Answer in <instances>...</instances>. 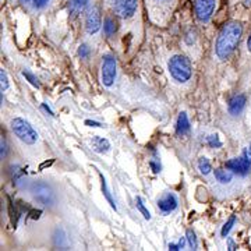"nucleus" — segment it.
<instances>
[{
	"label": "nucleus",
	"instance_id": "25",
	"mask_svg": "<svg viewBox=\"0 0 251 251\" xmlns=\"http://www.w3.org/2000/svg\"><path fill=\"white\" fill-rule=\"evenodd\" d=\"M0 80H1V92L9 88V78L4 70H0Z\"/></svg>",
	"mask_w": 251,
	"mask_h": 251
},
{
	"label": "nucleus",
	"instance_id": "3",
	"mask_svg": "<svg viewBox=\"0 0 251 251\" xmlns=\"http://www.w3.org/2000/svg\"><path fill=\"white\" fill-rule=\"evenodd\" d=\"M11 131L17 137L20 141H23L27 145H34L38 141L39 135L36 133V130L32 126L28 123L27 120L21 119V117H16L11 120L10 123Z\"/></svg>",
	"mask_w": 251,
	"mask_h": 251
},
{
	"label": "nucleus",
	"instance_id": "7",
	"mask_svg": "<svg viewBox=\"0 0 251 251\" xmlns=\"http://www.w3.org/2000/svg\"><path fill=\"white\" fill-rule=\"evenodd\" d=\"M225 166L227 169L233 172V173H237V175H247L250 173L251 171V159L250 155L247 152H244L242 156H237V158H232L229 161L225 163Z\"/></svg>",
	"mask_w": 251,
	"mask_h": 251
},
{
	"label": "nucleus",
	"instance_id": "29",
	"mask_svg": "<svg viewBox=\"0 0 251 251\" xmlns=\"http://www.w3.org/2000/svg\"><path fill=\"white\" fill-rule=\"evenodd\" d=\"M53 162H54V159H49V161L41 163V165H39V171H44L45 168H49L50 165H53Z\"/></svg>",
	"mask_w": 251,
	"mask_h": 251
},
{
	"label": "nucleus",
	"instance_id": "4",
	"mask_svg": "<svg viewBox=\"0 0 251 251\" xmlns=\"http://www.w3.org/2000/svg\"><path fill=\"white\" fill-rule=\"evenodd\" d=\"M116 59L112 54H105L102 57V70H100V80L105 87H112L116 80Z\"/></svg>",
	"mask_w": 251,
	"mask_h": 251
},
{
	"label": "nucleus",
	"instance_id": "35",
	"mask_svg": "<svg viewBox=\"0 0 251 251\" xmlns=\"http://www.w3.org/2000/svg\"><path fill=\"white\" fill-rule=\"evenodd\" d=\"M247 49L251 52V34L250 36H249V39H247Z\"/></svg>",
	"mask_w": 251,
	"mask_h": 251
},
{
	"label": "nucleus",
	"instance_id": "6",
	"mask_svg": "<svg viewBox=\"0 0 251 251\" xmlns=\"http://www.w3.org/2000/svg\"><path fill=\"white\" fill-rule=\"evenodd\" d=\"M216 9V0H194V11L201 23H208Z\"/></svg>",
	"mask_w": 251,
	"mask_h": 251
},
{
	"label": "nucleus",
	"instance_id": "12",
	"mask_svg": "<svg viewBox=\"0 0 251 251\" xmlns=\"http://www.w3.org/2000/svg\"><path fill=\"white\" fill-rule=\"evenodd\" d=\"M91 147H92V150L95 151V152L98 153H106L110 150V143H109L106 138H103V137H94L92 140H91Z\"/></svg>",
	"mask_w": 251,
	"mask_h": 251
},
{
	"label": "nucleus",
	"instance_id": "10",
	"mask_svg": "<svg viewBox=\"0 0 251 251\" xmlns=\"http://www.w3.org/2000/svg\"><path fill=\"white\" fill-rule=\"evenodd\" d=\"M91 0H69L67 1V11L72 18H77L81 13H84Z\"/></svg>",
	"mask_w": 251,
	"mask_h": 251
},
{
	"label": "nucleus",
	"instance_id": "5",
	"mask_svg": "<svg viewBox=\"0 0 251 251\" xmlns=\"http://www.w3.org/2000/svg\"><path fill=\"white\" fill-rule=\"evenodd\" d=\"M113 11L119 17L131 18L138 7V0H110Z\"/></svg>",
	"mask_w": 251,
	"mask_h": 251
},
{
	"label": "nucleus",
	"instance_id": "21",
	"mask_svg": "<svg viewBox=\"0 0 251 251\" xmlns=\"http://www.w3.org/2000/svg\"><path fill=\"white\" fill-rule=\"evenodd\" d=\"M206 144H208L211 148H221V147H222V141L219 140V137L216 134L208 135V137H206Z\"/></svg>",
	"mask_w": 251,
	"mask_h": 251
},
{
	"label": "nucleus",
	"instance_id": "24",
	"mask_svg": "<svg viewBox=\"0 0 251 251\" xmlns=\"http://www.w3.org/2000/svg\"><path fill=\"white\" fill-rule=\"evenodd\" d=\"M91 54V48L87 44H82L78 48V56H80L81 59H87V57H90Z\"/></svg>",
	"mask_w": 251,
	"mask_h": 251
},
{
	"label": "nucleus",
	"instance_id": "14",
	"mask_svg": "<svg viewBox=\"0 0 251 251\" xmlns=\"http://www.w3.org/2000/svg\"><path fill=\"white\" fill-rule=\"evenodd\" d=\"M214 176H215V179L219 181V183H222V184H226V183H230L232 179H233V172L230 171H224V169H215L214 171Z\"/></svg>",
	"mask_w": 251,
	"mask_h": 251
},
{
	"label": "nucleus",
	"instance_id": "20",
	"mask_svg": "<svg viewBox=\"0 0 251 251\" xmlns=\"http://www.w3.org/2000/svg\"><path fill=\"white\" fill-rule=\"evenodd\" d=\"M234 224H236V216L232 215L230 218H229V221L224 225V227H222V232H221L222 237H226V236L229 234V232L232 230V227L234 226Z\"/></svg>",
	"mask_w": 251,
	"mask_h": 251
},
{
	"label": "nucleus",
	"instance_id": "13",
	"mask_svg": "<svg viewBox=\"0 0 251 251\" xmlns=\"http://www.w3.org/2000/svg\"><path fill=\"white\" fill-rule=\"evenodd\" d=\"M188 131H190V122H188L187 113L181 112L177 117V122H176V134L184 135Z\"/></svg>",
	"mask_w": 251,
	"mask_h": 251
},
{
	"label": "nucleus",
	"instance_id": "23",
	"mask_svg": "<svg viewBox=\"0 0 251 251\" xmlns=\"http://www.w3.org/2000/svg\"><path fill=\"white\" fill-rule=\"evenodd\" d=\"M186 237H187V242L188 244H190V247H191L193 250H197L198 242H197V237H196V233H194L193 230H190V229H188L187 233H186Z\"/></svg>",
	"mask_w": 251,
	"mask_h": 251
},
{
	"label": "nucleus",
	"instance_id": "19",
	"mask_svg": "<svg viewBox=\"0 0 251 251\" xmlns=\"http://www.w3.org/2000/svg\"><path fill=\"white\" fill-rule=\"evenodd\" d=\"M135 206L138 208V211L143 214V216L147 219V221H150L151 219V214H150V211L145 208V205H144L143 200H141V197H137L135 198Z\"/></svg>",
	"mask_w": 251,
	"mask_h": 251
},
{
	"label": "nucleus",
	"instance_id": "32",
	"mask_svg": "<svg viewBox=\"0 0 251 251\" xmlns=\"http://www.w3.org/2000/svg\"><path fill=\"white\" fill-rule=\"evenodd\" d=\"M85 125L90 126V127H102L100 123H98V122H94V120H85Z\"/></svg>",
	"mask_w": 251,
	"mask_h": 251
},
{
	"label": "nucleus",
	"instance_id": "2",
	"mask_svg": "<svg viewBox=\"0 0 251 251\" xmlns=\"http://www.w3.org/2000/svg\"><path fill=\"white\" fill-rule=\"evenodd\" d=\"M169 72L171 75L179 82H186L190 80L191 74H193V67L190 59L183 56V54H175L169 60Z\"/></svg>",
	"mask_w": 251,
	"mask_h": 251
},
{
	"label": "nucleus",
	"instance_id": "1",
	"mask_svg": "<svg viewBox=\"0 0 251 251\" xmlns=\"http://www.w3.org/2000/svg\"><path fill=\"white\" fill-rule=\"evenodd\" d=\"M243 35V25L237 21L226 24L216 39L215 53L221 60H226L237 48Z\"/></svg>",
	"mask_w": 251,
	"mask_h": 251
},
{
	"label": "nucleus",
	"instance_id": "36",
	"mask_svg": "<svg viewBox=\"0 0 251 251\" xmlns=\"http://www.w3.org/2000/svg\"><path fill=\"white\" fill-rule=\"evenodd\" d=\"M246 152L249 153V155H250V156H251V144H250V145H249V147H247V150H246Z\"/></svg>",
	"mask_w": 251,
	"mask_h": 251
},
{
	"label": "nucleus",
	"instance_id": "34",
	"mask_svg": "<svg viewBox=\"0 0 251 251\" xmlns=\"http://www.w3.org/2000/svg\"><path fill=\"white\" fill-rule=\"evenodd\" d=\"M42 108L45 109L46 112H48V113H49V115H50V116H54V115H53V112H52V110H50V108H49V106H48V105H46V103H42Z\"/></svg>",
	"mask_w": 251,
	"mask_h": 251
},
{
	"label": "nucleus",
	"instance_id": "17",
	"mask_svg": "<svg viewBox=\"0 0 251 251\" xmlns=\"http://www.w3.org/2000/svg\"><path fill=\"white\" fill-rule=\"evenodd\" d=\"M9 212H10V219H11V224L14 225V227L17 226L18 219H20V211L17 209V206L14 205L9 198Z\"/></svg>",
	"mask_w": 251,
	"mask_h": 251
},
{
	"label": "nucleus",
	"instance_id": "16",
	"mask_svg": "<svg viewBox=\"0 0 251 251\" xmlns=\"http://www.w3.org/2000/svg\"><path fill=\"white\" fill-rule=\"evenodd\" d=\"M103 32L108 36L115 35L117 32V23L113 20V18L108 17L103 23Z\"/></svg>",
	"mask_w": 251,
	"mask_h": 251
},
{
	"label": "nucleus",
	"instance_id": "18",
	"mask_svg": "<svg viewBox=\"0 0 251 251\" xmlns=\"http://www.w3.org/2000/svg\"><path fill=\"white\" fill-rule=\"evenodd\" d=\"M198 169H200V172L202 175H208V173H211V171H212V166H211V163H209V161L206 158H200V161H198Z\"/></svg>",
	"mask_w": 251,
	"mask_h": 251
},
{
	"label": "nucleus",
	"instance_id": "37",
	"mask_svg": "<svg viewBox=\"0 0 251 251\" xmlns=\"http://www.w3.org/2000/svg\"><path fill=\"white\" fill-rule=\"evenodd\" d=\"M21 1H27V0H21Z\"/></svg>",
	"mask_w": 251,
	"mask_h": 251
},
{
	"label": "nucleus",
	"instance_id": "33",
	"mask_svg": "<svg viewBox=\"0 0 251 251\" xmlns=\"http://www.w3.org/2000/svg\"><path fill=\"white\" fill-rule=\"evenodd\" d=\"M227 243H229V250H230V251L237 250V246L234 244V242L232 240V239H229V240H227Z\"/></svg>",
	"mask_w": 251,
	"mask_h": 251
},
{
	"label": "nucleus",
	"instance_id": "31",
	"mask_svg": "<svg viewBox=\"0 0 251 251\" xmlns=\"http://www.w3.org/2000/svg\"><path fill=\"white\" fill-rule=\"evenodd\" d=\"M169 250L177 251V250H181V247H180L179 243H171V244H169Z\"/></svg>",
	"mask_w": 251,
	"mask_h": 251
},
{
	"label": "nucleus",
	"instance_id": "30",
	"mask_svg": "<svg viewBox=\"0 0 251 251\" xmlns=\"http://www.w3.org/2000/svg\"><path fill=\"white\" fill-rule=\"evenodd\" d=\"M29 214H31V218H32V219H39V216H41V214H42V211H41V209H36V211H31Z\"/></svg>",
	"mask_w": 251,
	"mask_h": 251
},
{
	"label": "nucleus",
	"instance_id": "9",
	"mask_svg": "<svg viewBox=\"0 0 251 251\" xmlns=\"http://www.w3.org/2000/svg\"><path fill=\"white\" fill-rule=\"evenodd\" d=\"M179 205V200L176 194L173 193H165L159 200H158V208L161 209L163 214H171Z\"/></svg>",
	"mask_w": 251,
	"mask_h": 251
},
{
	"label": "nucleus",
	"instance_id": "26",
	"mask_svg": "<svg viewBox=\"0 0 251 251\" xmlns=\"http://www.w3.org/2000/svg\"><path fill=\"white\" fill-rule=\"evenodd\" d=\"M150 166H151V169H152L153 173H159L162 169V166H161V162L158 161L156 158L155 159H151L150 161Z\"/></svg>",
	"mask_w": 251,
	"mask_h": 251
},
{
	"label": "nucleus",
	"instance_id": "22",
	"mask_svg": "<svg viewBox=\"0 0 251 251\" xmlns=\"http://www.w3.org/2000/svg\"><path fill=\"white\" fill-rule=\"evenodd\" d=\"M23 75L25 77V80L31 84V85H34V87H36V88H39L41 87V84H39V81H38V78H36L35 75L32 74L31 72H28V70H24L23 72Z\"/></svg>",
	"mask_w": 251,
	"mask_h": 251
},
{
	"label": "nucleus",
	"instance_id": "27",
	"mask_svg": "<svg viewBox=\"0 0 251 251\" xmlns=\"http://www.w3.org/2000/svg\"><path fill=\"white\" fill-rule=\"evenodd\" d=\"M48 3H49V0H32V6L35 9H44Z\"/></svg>",
	"mask_w": 251,
	"mask_h": 251
},
{
	"label": "nucleus",
	"instance_id": "28",
	"mask_svg": "<svg viewBox=\"0 0 251 251\" xmlns=\"http://www.w3.org/2000/svg\"><path fill=\"white\" fill-rule=\"evenodd\" d=\"M7 141H6V138H1V152H0V155H1V159L3 158H6V155H7Z\"/></svg>",
	"mask_w": 251,
	"mask_h": 251
},
{
	"label": "nucleus",
	"instance_id": "8",
	"mask_svg": "<svg viewBox=\"0 0 251 251\" xmlns=\"http://www.w3.org/2000/svg\"><path fill=\"white\" fill-rule=\"evenodd\" d=\"M100 24H102L100 10L98 6H94L92 9L88 10V13L85 16V29L90 35H94L100 29Z\"/></svg>",
	"mask_w": 251,
	"mask_h": 251
},
{
	"label": "nucleus",
	"instance_id": "11",
	"mask_svg": "<svg viewBox=\"0 0 251 251\" xmlns=\"http://www.w3.org/2000/svg\"><path fill=\"white\" fill-rule=\"evenodd\" d=\"M246 108V97L244 95H234L233 98L229 100V105H227V110L230 115L237 116L243 112V109Z\"/></svg>",
	"mask_w": 251,
	"mask_h": 251
},
{
	"label": "nucleus",
	"instance_id": "15",
	"mask_svg": "<svg viewBox=\"0 0 251 251\" xmlns=\"http://www.w3.org/2000/svg\"><path fill=\"white\" fill-rule=\"evenodd\" d=\"M99 177H100V187H102V193H103V196L105 198L108 200V202L110 204V206L116 211V204H115V201H113V198H112V194H110V191H109L108 184H106V180L103 177V175L102 173H99Z\"/></svg>",
	"mask_w": 251,
	"mask_h": 251
}]
</instances>
